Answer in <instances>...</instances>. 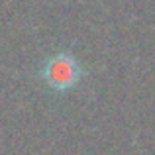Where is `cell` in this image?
<instances>
[{
    "mask_svg": "<svg viewBox=\"0 0 155 155\" xmlns=\"http://www.w3.org/2000/svg\"><path fill=\"white\" fill-rule=\"evenodd\" d=\"M81 75H83L81 65L69 53H55L43 65V79L57 92H65L73 88L79 83Z\"/></svg>",
    "mask_w": 155,
    "mask_h": 155,
    "instance_id": "obj_1",
    "label": "cell"
}]
</instances>
